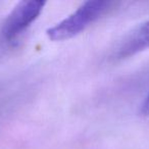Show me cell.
Returning <instances> with one entry per match:
<instances>
[{"label": "cell", "mask_w": 149, "mask_h": 149, "mask_svg": "<svg viewBox=\"0 0 149 149\" xmlns=\"http://www.w3.org/2000/svg\"><path fill=\"white\" fill-rule=\"evenodd\" d=\"M112 3L101 0H90L84 2L76 11L46 31L52 41H64L87 29L102 17Z\"/></svg>", "instance_id": "obj_1"}, {"label": "cell", "mask_w": 149, "mask_h": 149, "mask_svg": "<svg viewBox=\"0 0 149 149\" xmlns=\"http://www.w3.org/2000/svg\"><path fill=\"white\" fill-rule=\"evenodd\" d=\"M45 2L42 1H22L7 15L3 23L2 36L6 41L17 39L43 10Z\"/></svg>", "instance_id": "obj_2"}, {"label": "cell", "mask_w": 149, "mask_h": 149, "mask_svg": "<svg viewBox=\"0 0 149 149\" xmlns=\"http://www.w3.org/2000/svg\"><path fill=\"white\" fill-rule=\"evenodd\" d=\"M149 48V21L135 30L118 47L116 56L127 58Z\"/></svg>", "instance_id": "obj_3"}, {"label": "cell", "mask_w": 149, "mask_h": 149, "mask_svg": "<svg viewBox=\"0 0 149 149\" xmlns=\"http://www.w3.org/2000/svg\"><path fill=\"white\" fill-rule=\"evenodd\" d=\"M140 114L142 116H144V118H148L149 116V91L147 93V95L145 96L142 104H141Z\"/></svg>", "instance_id": "obj_4"}]
</instances>
